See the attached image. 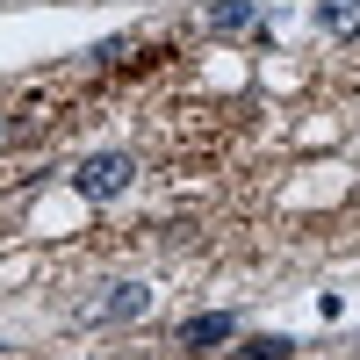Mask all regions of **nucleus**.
<instances>
[{"mask_svg":"<svg viewBox=\"0 0 360 360\" xmlns=\"http://www.w3.org/2000/svg\"><path fill=\"white\" fill-rule=\"evenodd\" d=\"M130 180H137V159H130V152H86V159L72 166V188H79L86 202H115Z\"/></svg>","mask_w":360,"mask_h":360,"instance_id":"obj_1","label":"nucleus"},{"mask_svg":"<svg viewBox=\"0 0 360 360\" xmlns=\"http://www.w3.org/2000/svg\"><path fill=\"white\" fill-rule=\"evenodd\" d=\"M144 310H152V288H144V281H115L86 317H94V324H130V317H144Z\"/></svg>","mask_w":360,"mask_h":360,"instance_id":"obj_2","label":"nucleus"},{"mask_svg":"<svg viewBox=\"0 0 360 360\" xmlns=\"http://www.w3.org/2000/svg\"><path fill=\"white\" fill-rule=\"evenodd\" d=\"M173 339L188 346V353H209V346H224V339H238V317H231V310H202V317H188V324H180Z\"/></svg>","mask_w":360,"mask_h":360,"instance_id":"obj_3","label":"nucleus"},{"mask_svg":"<svg viewBox=\"0 0 360 360\" xmlns=\"http://www.w3.org/2000/svg\"><path fill=\"white\" fill-rule=\"evenodd\" d=\"M209 29H217V37H252L259 0H209Z\"/></svg>","mask_w":360,"mask_h":360,"instance_id":"obj_4","label":"nucleus"},{"mask_svg":"<svg viewBox=\"0 0 360 360\" xmlns=\"http://www.w3.org/2000/svg\"><path fill=\"white\" fill-rule=\"evenodd\" d=\"M317 29L324 37H360V0H317Z\"/></svg>","mask_w":360,"mask_h":360,"instance_id":"obj_5","label":"nucleus"},{"mask_svg":"<svg viewBox=\"0 0 360 360\" xmlns=\"http://www.w3.org/2000/svg\"><path fill=\"white\" fill-rule=\"evenodd\" d=\"M288 353H295V339H281V332H259L238 346V360H288Z\"/></svg>","mask_w":360,"mask_h":360,"instance_id":"obj_6","label":"nucleus"},{"mask_svg":"<svg viewBox=\"0 0 360 360\" xmlns=\"http://www.w3.org/2000/svg\"><path fill=\"white\" fill-rule=\"evenodd\" d=\"M130 51H137V37H108V44H94V65H123Z\"/></svg>","mask_w":360,"mask_h":360,"instance_id":"obj_7","label":"nucleus"},{"mask_svg":"<svg viewBox=\"0 0 360 360\" xmlns=\"http://www.w3.org/2000/svg\"><path fill=\"white\" fill-rule=\"evenodd\" d=\"M0 137H8V123H0Z\"/></svg>","mask_w":360,"mask_h":360,"instance_id":"obj_8","label":"nucleus"}]
</instances>
